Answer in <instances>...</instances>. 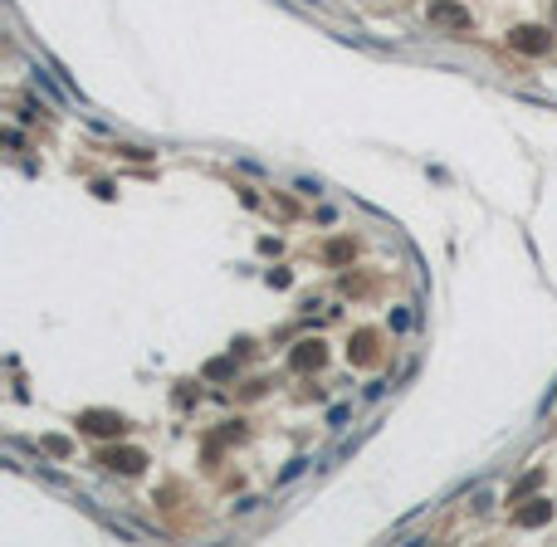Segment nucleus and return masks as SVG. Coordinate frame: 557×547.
<instances>
[{
    "label": "nucleus",
    "mask_w": 557,
    "mask_h": 547,
    "mask_svg": "<svg viewBox=\"0 0 557 547\" xmlns=\"http://www.w3.org/2000/svg\"><path fill=\"white\" fill-rule=\"evenodd\" d=\"M509 44H513L518 54H543V49H548V29L523 25V29H513V34H509Z\"/></svg>",
    "instance_id": "f257e3e1"
},
{
    "label": "nucleus",
    "mask_w": 557,
    "mask_h": 547,
    "mask_svg": "<svg viewBox=\"0 0 557 547\" xmlns=\"http://www.w3.org/2000/svg\"><path fill=\"white\" fill-rule=\"evenodd\" d=\"M79 421H84V430H93V435H122V426H127V421L112 416V411H84Z\"/></svg>",
    "instance_id": "f03ea898"
},
{
    "label": "nucleus",
    "mask_w": 557,
    "mask_h": 547,
    "mask_svg": "<svg viewBox=\"0 0 557 547\" xmlns=\"http://www.w3.org/2000/svg\"><path fill=\"white\" fill-rule=\"evenodd\" d=\"M431 20L445 25V29H469V10H459L454 0H435L431 5Z\"/></svg>",
    "instance_id": "7ed1b4c3"
},
{
    "label": "nucleus",
    "mask_w": 557,
    "mask_h": 547,
    "mask_svg": "<svg viewBox=\"0 0 557 547\" xmlns=\"http://www.w3.org/2000/svg\"><path fill=\"white\" fill-rule=\"evenodd\" d=\"M103 464H108V469H122V474H137V469L147 464V454H142V449H112V454H103Z\"/></svg>",
    "instance_id": "20e7f679"
},
{
    "label": "nucleus",
    "mask_w": 557,
    "mask_h": 547,
    "mask_svg": "<svg viewBox=\"0 0 557 547\" xmlns=\"http://www.w3.org/2000/svg\"><path fill=\"white\" fill-rule=\"evenodd\" d=\"M318 362H323V347H318V342H299L294 367H299V371H308V367H318Z\"/></svg>",
    "instance_id": "39448f33"
},
{
    "label": "nucleus",
    "mask_w": 557,
    "mask_h": 547,
    "mask_svg": "<svg viewBox=\"0 0 557 547\" xmlns=\"http://www.w3.org/2000/svg\"><path fill=\"white\" fill-rule=\"evenodd\" d=\"M548 518H553V508H548V499H538L533 508L518 513V528H538V523H548Z\"/></svg>",
    "instance_id": "423d86ee"
}]
</instances>
